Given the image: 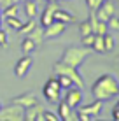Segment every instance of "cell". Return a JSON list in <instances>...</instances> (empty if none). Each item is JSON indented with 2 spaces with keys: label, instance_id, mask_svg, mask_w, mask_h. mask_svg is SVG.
I'll use <instances>...</instances> for the list:
<instances>
[{
  "label": "cell",
  "instance_id": "6da1fadb",
  "mask_svg": "<svg viewBox=\"0 0 119 121\" xmlns=\"http://www.w3.org/2000/svg\"><path fill=\"white\" fill-rule=\"evenodd\" d=\"M91 95H93V98L102 100V102L116 98V97H119V81L112 74H103L93 82Z\"/></svg>",
  "mask_w": 119,
  "mask_h": 121
},
{
  "label": "cell",
  "instance_id": "7a4b0ae2",
  "mask_svg": "<svg viewBox=\"0 0 119 121\" xmlns=\"http://www.w3.org/2000/svg\"><path fill=\"white\" fill-rule=\"evenodd\" d=\"M89 53H91V48H86V46H70V48H67L63 51L60 61L65 65L74 67V69H79L84 63V60L89 56Z\"/></svg>",
  "mask_w": 119,
  "mask_h": 121
},
{
  "label": "cell",
  "instance_id": "3957f363",
  "mask_svg": "<svg viewBox=\"0 0 119 121\" xmlns=\"http://www.w3.org/2000/svg\"><path fill=\"white\" fill-rule=\"evenodd\" d=\"M61 91L63 90H61L58 79L49 77L46 81V84H44V88H42V95H44V98H46L49 104H58L61 100Z\"/></svg>",
  "mask_w": 119,
  "mask_h": 121
},
{
  "label": "cell",
  "instance_id": "277c9868",
  "mask_svg": "<svg viewBox=\"0 0 119 121\" xmlns=\"http://www.w3.org/2000/svg\"><path fill=\"white\" fill-rule=\"evenodd\" d=\"M53 72H54V74H65V76H68L74 81V84H75L77 88H81V90L86 86L84 77L77 72V69H74V67H70V65H65V63H61V61H58V63L53 65Z\"/></svg>",
  "mask_w": 119,
  "mask_h": 121
},
{
  "label": "cell",
  "instance_id": "5b68a950",
  "mask_svg": "<svg viewBox=\"0 0 119 121\" xmlns=\"http://www.w3.org/2000/svg\"><path fill=\"white\" fill-rule=\"evenodd\" d=\"M23 118H25V109L14 102L9 107L0 109V121H23Z\"/></svg>",
  "mask_w": 119,
  "mask_h": 121
},
{
  "label": "cell",
  "instance_id": "8992f818",
  "mask_svg": "<svg viewBox=\"0 0 119 121\" xmlns=\"http://www.w3.org/2000/svg\"><path fill=\"white\" fill-rule=\"evenodd\" d=\"M114 14H116V4H114V0H102V4L95 11L96 19H100V21H109Z\"/></svg>",
  "mask_w": 119,
  "mask_h": 121
},
{
  "label": "cell",
  "instance_id": "52a82bcc",
  "mask_svg": "<svg viewBox=\"0 0 119 121\" xmlns=\"http://www.w3.org/2000/svg\"><path fill=\"white\" fill-rule=\"evenodd\" d=\"M65 102L72 107V109H77V107L82 104V90L77 88V86H72V88L65 90Z\"/></svg>",
  "mask_w": 119,
  "mask_h": 121
},
{
  "label": "cell",
  "instance_id": "ba28073f",
  "mask_svg": "<svg viewBox=\"0 0 119 121\" xmlns=\"http://www.w3.org/2000/svg\"><path fill=\"white\" fill-rule=\"evenodd\" d=\"M67 26H68L67 23L56 21V19H54L53 23H49L47 26L44 28V37H46V39H56V37H60L61 33L67 30Z\"/></svg>",
  "mask_w": 119,
  "mask_h": 121
},
{
  "label": "cell",
  "instance_id": "9c48e42d",
  "mask_svg": "<svg viewBox=\"0 0 119 121\" xmlns=\"http://www.w3.org/2000/svg\"><path fill=\"white\" fill-rule=\"evenodd\" d=\"M58 118L60 121H77V111L72 109L65 100L58 102Z\"/></svg>",
  "mask_w": 119,
  "mask_h": 121
},
{
  "label": "cell",
  "instance_id": "30bf717a",
  "mask_svg": "<svg viewBox=\"0 0 119 121\" xmlns=\"http://www.w3.org/2000/svg\"><path fill=\"white\" fill-rule=\"evenodd\" d=\"M33 63V60H32L30 55H23L21 58L18 60V63L14 65V74L16 77H25L28 72H30V67Z\"/></svg>",
  "mask_w": 119,
  "mask_h": 121
},
{
  "label": "cell",
  "instance_id": "8fae6325",
  "mask_svg": "<svg viewBox=\"0 0 119 121\" xmlns=\"http://www.w3.org/2000/svg\"><path fill=\"white\" fill-rule=\"evenodd\" d=\"M102 107H103V102L102 100H93L91 104H86V105H79L77 107V112H84V114H89V116H93V118H98V114L102 112Z\"/></svg>",
  "mask_w": 119,
  "mask_h": 121
},
{
  "label": "cell",
  "instance_id": "7c38bea8",
  "mask_svg": "<svg viewBox=\"0 0 119 121\" xmlns=\"http://www.w3.org/2000/svg\"><path fill=\"white\" fill-rule=\"evenodd\" d=\"M56 7H58V4H56V0H54V2H49L46 5V9L42 11V14H40V26H42V28H46L49 23L54 21V11H56Z\"/></svg>",
  "mask_w": 119,
  "mask_h": 121
},
{
  "label": "cell",
  "instance_id": "4fadbf2b",
  "mask_svg": "<svg viewBox=\"0 0 119 121\" xmlns=\"http://www.w3.org/2000/svg\"><path fill=\"white\" fill-rule=\"evenodd\" d=\"M42 111H44V107L37 102V104L25 109V118L23 119L25 121H42Z\"/></svg>",
  "mask_w": 119,
  "mask_h": 121
},
{
  "label": "cell",
  "instance_id": "5bb4252c",
  "mask_svg": "<svg viewBox=\"0 0 119 121\" xmlns=\"http://www.w3.org/2000/svg\"><path fill=\"white\" fill-rule=\"evenodd\" d=\"M12 102L18 104V105H21L23 109H26V107L37 104V97L33 93H23V95H19V97H14V98H12Z\"/></svg>",
  "mask_w": 119,
  "mask_h": 121
},
{
  "label": "cell",
  "instance_id": "9a60e30c",
  "mask_svg": "<svg viewBox=\"0 0 119 121\" xmlns=\"http://www.w3.org/2000/svg\"><path fill=\"white\" fill-rule=\"evenodd\" d=\"M54 19H56V21H63V23H67V25L75 23V18H74L72 12L61 9V7H56V11H54Z\"/></svg>",
  "mask_w": 119,
  "mask_h": 121
},
{
  "label": "cell",
  "instance_id": "2e32d148",
  "mask_svg": "<svg viewBox=\"0 0 119 121\" xmlns=\"http://www.w3.org/2000/svg\"><path fill=\"white\" fill-rule=\"evenodd\" d=\"M23 11L28 18H35L37 16V2L35 0H23Z\"/></svg>",
  "mask_w": 119,
  "mask_h": 121
},
{
  "label": "cell",
  "instance_id": "e0dca14e",
  "mask_svg": "<svg viewBox=\"0 0 119 121\" xmlns=\"http://www.w3.org/2000/svg\"><path fill=\"white\" fill-rule=\"evenodd\" d=\"M28 37H30V39L33 40L37 46L42 44V42H44V39H46V37H44V28H42V26H37V25H35V28H33V30H32L30 33H28Z\"/></svg>",
  "mask_w": 119,
  "mask_h": 121
},
{
  "label": "cell",
  "instance_id": "ac0fdd59",
  "mask_svg": "<svg viewBox=\"0 0 119 121\" xmlns=\"http://www.w3.org/2000/svg\"><path fill=\"white\" fill-rule=\"evenodd\" d=\"M35 49H37V44L26 35V37L21 40V53H23V55H32Z\"/></svg>",
  "mask_w": 119,
  "mask_h": 121
},
{
  "label": "cell",
  "instance_id": "d6986e66",
  "mask_svg": "<svg viewBox=\"0 0 119 121\" xmlns=\"http://www.w3.org/2000/svg\"><path fill=\"white\" fill-rule=\"evenodd\" d=\"M5 19V25L11 28V30H16L18 32L19 28H21V25H23V21L19 19V16H7V18H4Z\"/></svg>",
  "mask_w": 119,
  "mask_h": 121
},
{
  "label": "cell",
  "instance_id": "ffe728a7",
  "mask_svg": "<svg viewBox=\"0 0 119 121\" xmlns=\"http://www.w3.org/2000/svg\"><path fill=\"white\" fill-rule=\"evenodd\" d=\"M91 51L100 53V55H103V53H105V46H103V35H95V40H93V44H91Z\"/></svg>",
  "mask_w": 119,
  "mask_h": 121
},
{
  "label": "cell",
  "instance_id": "44dd1931",
  "mask_svg": "<svg viewBox=\"0 0 119 121\" xmlns=\"http://www.w3.org/2000/svg\"><path fill=\"white\" fill-rule=\"evenodd\" d=\"M18 12H19L18 2H12V4H7V5L2 9V16L4 18H7V16H18Z\"/></svg>",
  "mask_w": 119,
  "mask_h": 121
},
{
  "label": "cell",
  "instance_id": "7402d4cb",
  "mask_svg": "<svg viewBox=\"0 0 119 121\" xmlns=\"http://www.w3.org/2000/svg\"><path fill=\"white\" fill-rule=\"evenodd\" d=\"M56 79H58L61 90H68V88H72V86H75V84H74V81L68 76H65V74H56Z\"/></svg>",
  "mask_w": 119,
  "mask_h": 121
},
{
  "label": "cell",
  "instance_id": "603a6c76",
  "mask_svg": "<svg viewBox=\"0 0 119 121\" xmlns=\"http://www.w3.org/2000/svg\"><path fill=\"white\" fill-rule=\"evenodd\" d=\"M35 18H28V21H23V25H21V28H19V33H23V35H28L32 30L35 28Z\"/></svg>",
  "mask_w": 119,
  "mask_h": 121
},
{
  "label": "cell",
  "instance_id": "cb8c5ba5",
  "mask_svg": "<svg viewBox=\"0 0 119 121\" xmlns=\"http://www.w3.org/2000/svg\"><path fill=\"white\" fill-rule=\"evenodd\" d=\"M103 46H105V53L114 51V48H116V40H114V37L110 35L109 32L103 35Z\"/></svg>",
  "mask_w": 119,
  "mask_h": 121
},
{
  "label": "cell",
  "instance_id": "d4e9b609",
  "mask_svg": "<svg viewBox=\"0 0 119 121\" xmlns=\"http://www.w3.org/2000/svg\"><path fill=\"white\" fill-rule=\"evenodd\" d=\"M88 33H93V28H91L89 19H86V21L79 23V37H84V35H88Z\"/></svg>",
  "mask_w": 119,
  "mask_h": 121
},
{
  "label": "cell",
  "instance_id": "484cf974",
  "mask_svg": "<svg viewBox=\"0 0 119 121\" xmlns=\"http://www.w3.org/2000/svg\"><path fill=\"white\" fill-rule=\"evenodd\" d=\"M96 33V35H105V33L109 32V25H107V21H100L98 19L96 21V25H95V30H93Z\"/></svg>",
  "mask_w": 119,
  "mask_h": 121
},
{
  "label": "cell",
  "instance_id": "4316f807",
  "mask_svg": "<svg viewBox=\"0 0 119 121\" xmlns=\"http://www.w3.org/2000/svg\"><path fill=\"white\" fill-rule=\"evenodd\" d=\"M42 121H60V118H58V114H54V112L44 109L42 111Z\"/></svg>",
  "mask_w": 119,
  "mask_h": 121
},
{
  "label": "cell",
  "instance_id": "83f0119b",
  "mask_svg": "<svg viewBox=\"0 0 119 121\" xmlns=\"http://www.w3.org/2000/svg\"><path fill=\"white\" fill-rule=\"evenodd\" d=\"M95 35H96V33H88V35L81 37V46H86V48H91L93 40H95Z\"/></svg>",
  "mask_w": 119,
  "mask_h": 121
},
{
  "label": "cell",
  "instance_id": "f1b7e54d",
  "mask_svg": "<svg viewBox=\"0 0 119 121\" xmlns=\"http://www.w3.org/2000/svg\"><path fill=\"white\" fill-rule=\"evenodd\" d=\"M9 46V37H7V32L0 28V48H7Z\"/></svg>",
  "mask_w": 119,
  "mask_h": 121
},
{
  "label": "cell",
  "instance_id": "f546056e",
  "mask_svg": "<svg viewBox=\"0 0 119 121\" xmlns=\"http://www.w3.org/2000/svg\"><path fill=\"white\" fill-rule=\"evenodd\" d=\"M100 4H102V0H86V5H88L89 12H95Z\"/></svg>",
  "mask_w": 119,
  "mask_h": 121
},
{
  "label": "cell",
  "instance_id": "4dcf8cb0",
  "mask_svg": "<svg viewBox=\"0 0 119 121\" xmlns=\"http://www.w3.org/2000/svg\"><path fill=\"white\" fill-rule=\"evenodd\" d=\"M112 119L114 121H119V109H116V107L112 109Z\"/></svg>",
  "mask_w": 119,
  "mask_h": 121
},
{
  "label": "cell",
  "instance_id": "1f68e13d",
  "mask_svg": "<svg viewBox=\"0 0 119 121\" xmlns=\"http://www.w3.org/2000/svg\"><path fill=\"white\" fill-rule=\"evenodd\" d=\"M2 19H4V16H2V11H0V28H2Z\"/></svg>",
  "mask_w": 119,
  "mask_h": 121
},
{
  "label": "cell",
  "instance_id": "d6a6232c",
  "mask_svg": "<svg viewBox=\"0 0 119 121\" xmlns=\"http://www.w3.org/2000/svg\"><path fill=\"white\" fill-rule=\"evenodd\" d=\"M116 109H119V100H117V104H116Z\"/></svg>",
  "mask_w": 119,
  "mask_h": 121
},
{
  "label": "cell",
  "instance_id": "836d02e7",
  "mask_svg": "<svg viewBox=\"0 0 119 121\" xmlns=\"http://www.w3.org/2000/svg\"><path fill=\"white\" fill-rule=\"evenodd\" d=\"M0 109H2V104H0Z\"/></svg>",
  "mask_w": 119,
  "mask_h": 121
}]
</instances>
